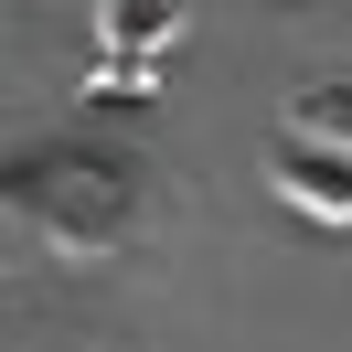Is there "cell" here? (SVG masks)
<instances>
[{"mask_svg":"<svg viewBox=\"0 0 352 352\" xmlns=\"http://www.w3.org/2000/svg\"><path fill=\"white\" fill-rule=\"evenodd\" d=\"M267 182H278V203H299V214H320V224H352V139L278 129V150H267Z\"/></svg>","mask_w":352,"mask_h":352,"instance_id":"2","label":"cell"},{"mask_svg":"<svg viewBox=\"0 0 352 352\" xmlns=\"http://www.w3.org/2000/svg\"><path fill=\"white\" fill-rule=\"evenodd\" d=\"M288 129H309V139H352V75H342V86H299V96H288Z\"/></svg>","mask_w":352,"mask_h":352,"instance_id":"5","label":"cell"},{"mask_svg":"<svg viewBox=\"0 0 352 352\" xmlns=\"http://www.w3.org/2000/svg\"><path fill=\"white\" fill-rule=\"evenodd\" d=\"M11 224H22L43 256H65V267H107V256H129L139 224H150L139 160H129V150H96V139L22 150V160H11Z\"/></svg>","mask_w":352,"mask_h":352,"instance_id":"1","label":"cell"},{"mask_svg":"<svg viewBox=\"0 0 352 352\" xmlns=\"http://www.w3.org/2000/svg\"><path fill=\"white\" fill-rule=\"evenodd\" d=\"M182 32V0H96V43H129V54H160Z\"/></svg>","mask_w":352,"mask_h":352,"instance_id":"3","label":"cell"},{"mask_svg":"<svg viewBox=\"0 0 352 352\" xmlns=\"http://www.w3.org/2000/svg\"><path fill=\"white\" fill-rule=\"evenodd\" d=\"M86 96H107V107H139V96H150V54H129V43H96Z\"/></svg>","mask_w":352,"mask_h":352,"instance_id":"4","label":"cell"}]
</instances>
